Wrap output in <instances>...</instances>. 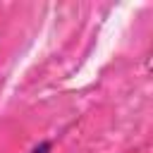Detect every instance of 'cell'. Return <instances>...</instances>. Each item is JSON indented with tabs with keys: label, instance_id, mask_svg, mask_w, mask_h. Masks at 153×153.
<instances>
[{
	"label": "cell",
	"instance_id": "1",
	"mask_svg": "<svg viewBox=\"0 0 153 153\" xmlns=\"http://www.w3.org/2000/svg\"><path fill=\"white\" fill-rule=\"evenodd\" d=\"M48 151H50V143H48V141H43V143H38L31 153H48Z\"/></svg>",
	"mask_w": 153,
	"mask_h": 153
}]
</instances>
